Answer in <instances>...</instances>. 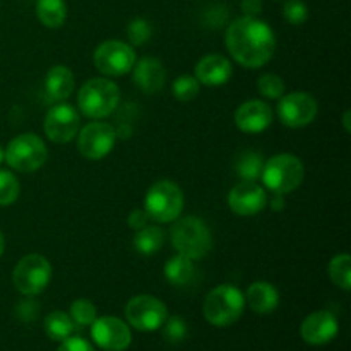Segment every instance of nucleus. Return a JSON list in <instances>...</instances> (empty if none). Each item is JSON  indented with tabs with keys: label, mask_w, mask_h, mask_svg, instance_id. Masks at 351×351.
I'll return each mask as SVG.
<instances>
[{
	"label": "nucleus",
	"mask_w": 351,
	"mask_h": 351,
	"mask_svg": "<svg viewBox=\"0 0 351 351\" xmlns=\"http://www.w3.org/2000/svg\"><path fill=\"white\" fill-rule=\"evenodd\" d=\"M230 55L247 69H259L273 58L276 36L269 24L259 17L243 16L233 21L225 34Z\"/></svg>",
	"instance_id": "f257e3e1"
},
{
	"label": "nucleus",
	"mask_w": 351,
	"mask_h": 351,
	"mask_svg": "<svg viewBox=\"0 0 351 351\" xmlns=\"http://www.w3.org/2000/svg\"><path fill=\"white\" fill-rule=\"evenodd\" d=\"M171 245L182 256L192 261L204 259L213 247V237L208 225L197 216L177 218L170 232Z\"/></svg>",
	"instance_id": "f03ea898"
},
{
	"label": "nucleus",
	"mask_w": 351,
	"mask_h": 351,
	"mask_svg": "<svg viewBox=\"0 0 351 351\" xmlns=\"http://www.w3.org/2000/svg\"><path fill=\"white\" fill-rule=\"evenodd\" d=\"M245 308V295L233 285H219L206 297L202 312L209 324L228 328L235 324Z\"/></svg>",
	"instance_id": "7ed1b4c3"
},
{
	"label": "nucleus",
	"mask_w": 351,
	"mask_h": 351,
	"mask_svg": "<svg viewBox=\"0 0 351 351\" xmlns=\"http://www.w3.org/2000/svg\"><path fill=\"white\" fill-rule=\"evenodd\" d=\"M120 101V89L113 81L93 77L81 86L77 93V106L88 119H105L112 115Z\"/></svg>",
	"instance_id": "20e7f679"
},
{
	"label": "nucleus",
	"mask_w": 351,
	"mask_h": 351,
	"mask_svg": "<svg viewBox=\"0 0 351 351\" xmlns=\"http://www.w3.org/2000/svg\"><path fill=\"white\" fill-rule=\"evenodd\" d=\"M264 187L273 194L287 195L297 191L305 178V167L295 154L281 153L264 161L263 175Z\"/></svg>",
	"instance_id": "39448f33"
},
{
	"label": "nucleus",
	"mask_w": 351,
	"mask_h": 351,
	"mask_svg": "<svg viewBox=\"0 0 351 351\" xmlns=\"http://www.w3.org/2000/svg\"><path fill=\"white\" fill-rule=\"evenodd\" d=\"M144 211L156 223H171L184 211V192L175 182L160 180L144 197Z\"/></svg>",
	"instance_id": "423d86ee"
},
{
	"label": "nucleus",
	"mask_w": 351,
	"mask_h": 351,
	"mask_svg": "<svg viewBox=\"0 0 351 351\" xmlns=\"http://www.w3.org/2000/svg\"><path fill=\"white\" fill-rule=\"evenodd\" d=\"M48 158V149L36 134H21L14 137L3 149V161L12 170L31 173L40 170Z\"/></svg>",
	"instance_id": "0eeeda50"
},
{
	"label": "nucleus",
	"mask_w": 351,
	"mask_h": 351,
	"mask_svg": "<svg viewBox=\"0 0 351 351\" xmlns=\"http://www.w3.org/2000/svg\"><path fill=\"white\" fill-rule=\"evenodd\" d=\"M51 281V264L41 254H27L12 271V283L19 293L34 297L47 290Z\"/></svg>",
	"instance_id": "6e6552de"
},
{
	"label": "nucleus",
	"mask_w": 351,
	"mask_h": 351,
	"mask_svg": "<svg viewBox=\"0 0 351 351\" xmlns=\"http://www.w3.org/2000/svg\"><path fill=\"white\" fill-rule=\"evenodd\" d=\"M125 317L129 326L137 331H158L168 319V308L153 295H137L127 302Z\"/></svg>",
	"instance_id": "1a4fd4ad"
},
{
	"label": "nucleus",
	"mask_w": 351,
	"mask_h": 351,
	"mask_svg": "<svg viewBox=\"0 0 351 351\" xmlns=\"http://www.w3.org/2000/svg\"><path fill=\"white\" fill-rule=\"evenodd\" d=\"M93 60L101 74L117 77V75H125L132 71L134 64H136V53L129 43L108 40L103 41L96 48Z\"/></svg>",
	"instance_id": "9d476101"
},
{
	"label": "nucleus",
	"mask_w": 351,
	"mask_h": 351,
	"mask_svg": "<svg viewBox=\"0 0 351 351\" xmlns=\"http://www.w3.org/2000/svg\"><path fill=\"white\" fill-rule=\"evenodd\" d=\"M319 105L312 95L305 91H295L283 95L278 103V119L290 129H300L315 120Z\"/></svg>",
	"instance_id": "9b49d317"
},
{
	"label": "nucleus",
	"mask_w": 351,
	"mask_h": 351,
	"mask_svg": "<svg viewBox=\"0 0 351 351\" xmlns=\"http://www.w3.org/2000/svg\"><path fill=\"white\" fill-rule=\"evenodd\" d=\"M77 149L86 160L98 161L112 153L117 130L106 122H91L77 132Z\"/></svg>",
	"instance_id": "f8f14e48"
},
{
	"label": "nucleus",
	"mask_w": 351,
	"mask_h": 351,
	"mask_svg": "<svg viewBox=\"0 0 351 351\" xmlns=\"http://www.w3.org/2000/svg\"><path fill=\"white\" fill-rule=\"evenodd\" d=\"M79 113L72 105L58 101L45 115L43 129L48 139L55 144L71 143L79 132Z\"/></svg>",
	"instance_id": "ddd939ff"
},
{
	"label": "nucleus",
	"mask_w": 351,
	"mask_h": 351,
	"mask_svg": "<svg viewBox=\"0 0 351 351\" xmlns=\"http://www.w3.org/2000/svg\"><path fill=\"white\" fill-rule=\"evenodd\" d=\"M91 338L105 351H125L132 343L129 324L113 315L96 317L91 324Z\"/></svg>",
	"instance_id": "4468645a"
},
{
	"label": "nucleus",
	"mask_w": 351,
	"mask_h": 351,
	"mask_svg": "<svg viewBox=\"0 0 351 351\" xmlns=\"http://www.w3.org/2000/svg\"><path fill=\"white\" fill-rule=\"evenodd\" d=\"M228 206L239 216H256L267 206V192L257 182L240 180L228 194Z\"/></svg>",
	"instance_id": "2eb2a0df"
},
{
	"label": "nucleus",
	"mask_w": 351,
	"mask_h": 351,
	"mask_svg": "<svg viewBox=\"0 0 351 351\" xmlns=\"http://www.w3.org/2000/svg\"><path fill=\"white\" fill-rule=\"evenodd\" d=\"M339 322L329 311H317L307 315L300 326V335L307 345L322 346L331 343L338 336Z\"/></svg>",
	"instance_id": "dca6fc26"
},
{
	"label": "nucleus",
	"mask_w": 351,
	"mask_h": 351,
	"mask_svg": "<svg viewBox=\"0 0 351 351\" xmlns=\"http://www.w3.org/2000/svg\"><path fill=\"white\" fill-rule=\"evenodd\" d=\"M235 123L242 132L261 134L273 123V110L266 101L249 99L237 108Z\"/></svg>",
	"instance_id": "f3484780"
},
{
	"label": "nucleus",
	"mask_w": 351,
	"mask_h": 351,
	"mask_svg": "<svg viewBox=\"0 0 351 351\" xmlns=\"http://www.w3.org/2000/svg\"><path fill=\"white\" fill-rule=\"evenodd\" d=\"M134 82L146 95H154L161 91L167 82V71L163 64L154 57H144L136 62L132 67Z\"/></svg>",
	"instance_id": "a211bd4d"
},
{
	"label": "nucleus",
	"mask_w": 351,
	"mask_h": 351,
	"mask_svg": "<svg viewBox=\"0 0 351 351\" xmlns=\"http://www.w3.org/2000/svg\"><path fill=\"white\" fill-rule=\"evenodd\" d=\"M232 62L223 55H206L195 65L194 77L199 84L204 86H221L226 84L232 77Z\"/></svg>",
	"instance_id": "6ab92c4d"
},
{
	"label": "nucleus",
	"mask_w": 351,
	"mask_h": 351,
	"mask_svg": "<svg viewBox=\"0 0 351 351\" xmlns=\"http://www.w3.org/2000/svg\"><path fill=\"white\" fill-rule=\"evenodd\" d=\"M245 304L252 308L256 314L266 315L271 314L280 305V293L276 288L267 281H256L247 288Z\"/></svg>",
	"instance_id": "aec40b11"
},
{
	"label": "nucleus",
	"mask_w": 351,
	"mask_h": 351,
	"mask_svg": "<svg viewBox=\"0 0 351 351\" xmlns=\"http://www.w3.org/2000/svg\"><path fill=\"white\" fill-rule=\"evenodd\" d=\"M74 74L65 65H55L47 72L45 77V91H47L48 98L53 101H64L74 91Z\"/></svg>",
	"instance_id": "412c9836"
},
{
	"label": "nucleus",
	"mask_w": 351,
	"mask_h": 351,
	"mask_svg": "<svg viewBox=\"0 0 351 351\" xmlns=\"http://www.w3.org/2000/svg\"><path fill=\"white\" fill-rule=\"evenodd\" d=\"M194 271V261L182 256V254H177V256L168 259L167 264H165V278L168 280V283L175 285V287L191 283Z\"/></svg>",
	"instance_id": "4be33fe9"
},
{
	"label": "nucleus",
	"mask_w": 351,
	"mask_h": 351,
	"mask_svg": "<svg viewBox=\"0 0 351 351\" xmlns=\"http://www.w3.org/2000/svg\"><path fill=\"white\" fill-rule=\"evenodd\" d=\"M36 16L47 27H60L67 19V3L65 0H38Z\"/></svg>",
	"instance_id": "5701e85b"
},
{
	"label": "nucleus",
	"mask_w": 351,
	"mask_h": 351,
	"mask_svg": "<svg viewBox=\"0 0 351 351\" xmlns=\"http://www.w3.org/2000/svg\"><path fill=\"white\" fill-rule=\"evenodd\" d=\"M165 235L163 230L158 228L154 225H146L144 228L137 230L136 237H134V249L141 254V256H153L158 250L163 247Z\"/></svg>",
	"instance_id": "b1692460"
},
{
	"label": "nucleus",
	"mask_w": 351,
	"mask_h": 351,
	"mask_svg": "<svg viewBox=\"0 0 351 351\" xmlns=\"http://www.w3.org/2000/svg\"><path fill=\"white\" fill-rule=\"evenodd\" d=\"M75 324L71 315L62 311H55L45 317V332L53 341H64L74 332Z\"/></svg>",
	"instance_id": "393cba45"
},
{
	"label": "nucleus",
	"mask_w": 351,
	"mask_h": 351,
	"mask_svg": "<svg viewBox=\"0 0 351 351\" xmlns=\"http://www.w3.org/2000/svg\"><path fill=\"white\" fill-rule=\"evenodd\" d=\"M329 278L332 283L343 291L351 290V256L348 252L338 254L331 259L328 267Z\"/></svg>",
	"instance_id": "a878e982"
},
{
	"label": "nucleus",
	"mask_w": 351,
	"mask_h": 351,
	"mask_svg": "<svg viewBox=\"0 0 351 351\" xmlns=\"http://www.w3.org/2000/svg\"><path fill=\"white\" fill-rule=\"evenodd\" d=\"M263 168H264L263 154L254 153V151H247V153H243L235 165L237 175H239L240 180H245V182L259 180L261 175H263Z\"/></svg>",
	"instance_id": "bb28decb"
},
{
	"label": "nucleus",
	"mask_w": 351,
	"mask_h": 351,
	"mask_svg": "<svg viewBox=\"0 0 351 351\" xmlns=\"http://www.w3.org/2000/svg\"><path fill=\"white\" fill-rule=\"evenodd\" d=\"M71 319L74 321L75 326H91L96 319V307L91 300L88 298H77L72 302L71 312H69Z\"/></svg>",
	"instance_id": "cd10ccee"
},
{
	"label": "nucleus",
	"mask_w": 351,
	"mask_h": 351,
	"mask_svg": "<svg viewBox=\"0 0 351 351\" xmlns=\"http://www.w3.org/2000/svg\"><path fill=\"white\" fill-rule=\"evenodd\" d=\"M21 185L16 175L9 170H0V206H10L17 201Z\"/></svg>",
	"instance_id": "c85d7f7f"
},
{
	"label": "nucleus",
	"mask_w": 351,
	"mask_h": 351,
	"mask_svg": "<svg viewBox=\"0 0 351 351\" xmlns=\"http://www.w3.org/2000/svg\"><path fill=\"white\" fill-rule=\"evenodd\" d=\"M199 88H201V84L194 75L182 74L175 79L171 91H173L175 98L180 99V101H191L199 95Z\"/></svg>",
	"instance_id": "c756f323"
},
{
	"label": "nucleus",
	"mask_w": 351,
	"mask_h": 351,
	"mask_svg": "<svg viewBox=\"0 0 351 351\" xmlns=\"http://www.w3.org/2000/svg\"><path fill=\"white\" fill-rule=\"evenodd\" d=\"M257 89L264 98L280 99L285 95V82L278 74H264L257 81Z\"/></svg>",
	"instance_id": "7c9ffc66"
},
{
	"label": "nucleus",
	"mask_w": 351,
	"mask_h": 351,
	"mask_svg": "<svg viewBox=\"0 0 351 351\" xmlns=\"http://www.w3.org/2000/svg\"><path fill=\"white\" fill-rule=\"evenodd\" d=\"M283 17L293 26H300L308 19V7L304 0H287L283 5Z\"/></svg>",
	"instance_id": "2f4dec72"
},
{
	"label": "nucleus",
	"mask_w": 351,
	"mask_h": 351,
	"mask_svg": "<svg viewBox=\"0 0 351 351\" xmlns=\"http://www.w3.org/2000/svg\"><path fill=\"white\" fill-rule=\"evenodd\" d=\"M151 34H153V29H151V24L146 19H134L127 26V36H129L130 43L137 45V47L147 43Z\"/></svg>",
	"instance_id": "473e14b6"
},
{
	"label": "nucleus",
	"mask_w": 351,
	"mask_h": 351,
	"mask_svg": "<svg viewBox=\"0 0 351 351\" xmlns=\"http://www.w3.org/2000/svg\"><path fill=\"white\" fill-rule=\"evenodd\" d=\"M165 338L170 343H180L182 339L187 335V324L184 322V319L175 315L165 321Z\"/></svg>",
	"instance_id": "72a5a7b5"
},
{
	"label": "nucleus",
	"mask_w": 351,
	"mask_h": 351,
	"mask_svg": "<svg viewBox=\"0 0 351 351\" xmlns=\"http://www.w3.org/2000/svg\"><path fill=\"white\" fill-rule=\"evenodd\" d=\"M57 351H95L91 346V343L86 341L84 338H79V336H69L67 339L62 341V345L58 346Z\"/></svg>",
	"instance_id": "f704fd0d"
},
{
	"label": "nucleus",
	"mask_w": 351,
	"mask_h": 351,
	"mask_svg": "<svg viewBox=\"0 0 351 351\" xmlns=\"http://www.w3.org/2000/svg\"><path fill=\"white\" fill-rule=\"evenodd\" d=\"M147 219H149V216L146 215L144 209H134V211H130L129 216H127V225L137 232V230L144 228V226L147 225Z\"/></svg>",
	"instance_id": "c9c22d12"
},
{
	"label": "nucleus",
	"mask_w": 351,
	"mask_h": 351,
	"mask_svg": "<svg viewBox=\"0 0 351 351\" xmlns=\"http://www.w3.org/2000/svg\"><path fill=\"white\" fill-rule=\"evenodd\" d=\"M17 315L21 321H33L38 315V305L34 302H21L17 305Z\"/></svg>",
	"instance_id": "e433bc0d"
},
{
	"label": "nucleus",
	"mask_w": 351,
	"mask_h": 351,
	"mask_svg": "<svg viewBox=\"0 0 351 351\" xmlns=\"http://www.w3.org/2000/svg\"><path fill=\"white\" fill-rule=\"evenodd\" d=\"M240 7L245 12V16L257 17L263 12V0H242Z\"/></svg>",
	"instance_id": "4c0bfd02"
},
{
	"label": "nucleus",
	"mask_w": 351,
	"mask_h": 351,
	"mask_svg": "<svg viewBox=\"0 0 351 351\" xmlns=\"http://www.w3.org/2000/svg\"><path fill=\"white\" fill-rule=\"evenodd\" d=\"M271 208H273V209H283L285 208L283 195L274 194V199H273V201H271Z\"/></svg>",
	"instance_id": "58836bf2"
},
{
	"label": "nucleus",
	"mask_w": 351,
	"mask_h": 351,
	"mask_svg": "<svg viewBox=\"0 0 351 351\" xmlns=\"http://www.w3.org/2000/svg\"><path fill=\"white\" fill-rule=\"evenodd\" d=\"M350 117H351V112H350V110H346L345 115H343V125H345V130H346V132H350V130H351V125H350Z\"/></svg>",
	"instance_id": "ea45409f"
},
{
	"label": "nucleus",
	"mask_w": 351,
	"mask_h": 351,
	"mask_svg": "<svg viewBox=\"0 0 351 351\" xmlns=\"http://www.w3.org/2000/svg\"><path fill=\"white\" fill-rule=\"evenodd\" d=\"M3 250H5V237H3L2 230H0V257H2Z\"/></svg>",
	"instance_id": "a19ab883"
},
{
	"label": "nucleus",
	"mask_w": 351,
	"mask_h": 351,
	"mask_svg": "<svg viewBox=\"0 0 351 351\" xmlns=\"http://www.w3.org/2000/svg\"><path fill=\"white\" fill-rule=\"evenodd\" d=\"M2 161H3V147L0 146V163H2Z\"/></svg>",
	"instance_id": "79ce46f5"
}]
</instances>
